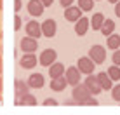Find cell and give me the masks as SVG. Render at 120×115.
Returning a JSON list of instances; mask_svg holds the SVG:
<instances>
[{"label": "cell", "mask_w": 120, "mask_h": 115, "mask_svg": "<svg viewBox=\"0 0 120 115\" xmlns=\"http://www.w3.org/2000/svg\"><path fill=\"white\" fill-rule=\"evenodd\" d=\"M89 96H92V94L89 92V89L85 87V84H77V85H73V91H71V98L75 100V103L77 105H84V101L87 100Z\"/></svg>", "instance_id": "cell-1"}, {"label": "cell", "mask_w": 120, "mask_h": 115, "mask_svg": "<svg viewBox=\"0 0 120 115\" xmlns=\"http://www.w3.org/2000/svg\"><path fill=\"white\" fill-rule=\"evenodd\" d=\"M84 84H85V87L89 89V92L92 94V96H98L99 92L103 91V87H101V84H99V80H98V77L94 75V73H89L87 77H85V80H84Z\"/></svg>", "instance_id": "cell-2"}, {"label": "cell", "mask_w": 120, "mask_h": 115, "mask_svg": "<svg viewBox=\"0 0 120 115\" xmlns=\"http://www.w3.org/2000/svg\"><path fill=\"white\" fill-rule=\"evenodd\" d=\"M89 58L94 61L96 65H101V63H105V59H106V49L103 47V46H92L89 49Z\"/></svg>", "instance_id": "cell-3"}, {"label": "cell", "mask_w": 120, "mask_h": 115, "mask_svg": "<svg viewBox=\"0 0 120 115\" xmlns=\"http://www.w3.org/2000/svg\"><path fill=\"white\" fill-rule=\"evenodd\" d=\"M64 77L68 80V85H77L82 82V72L78 70V66H68L64 70Z\"/></svg>", "instance_id": "cell-4"}, {"label": "cell", "mask_w": 120, "mask_h": 115, "mask_svg": "<svg viewBox=\"0 0 120 115\" xmlns=\"http://www.w3.org/2000/svg\"><path fill=\"white\" fill-rule=\"evenodd\" d=\"M19 47H21L23 52H37V49H38V38H33V37L26 35L21 38Z\"/></svg>", "instance_id": "cell-5"}, {"label": "cell", "mask_w": 120, "mask_h": 115, "mask_svg": "<svg viewBox=\"0 0 120 115\" xmlns=\"http://www.w3.org/2000/svg\"><path fill=\"white\" fill-rule=\"evenodd\" d=\"M56 58H57V52L54 51V49H45V51H42V54L38 56V63L42 65V66L49 68L56 61Z\"/></svg>", "instance_id": "cell-6"}, {"label": "cell", "mask_w": 120, "mask_h": 115, "mask_svg": "<svg viewBox=\"0 0 120 115\" xmlns=\"http://www.w3.org/2000/svg\"><path fill=\"white\" fill-rule=\"evenodd\" d=\"M77 66H78V70H80L82 73L89 75V73H92V72H94V68H96V63H94V61L90 59L89 56H84V58H80V59H78Z\"/></svg>", "instance_id": "cell-7"}, {"label": "cell", "mask_w": 120, "mask_h": 115, "mask_svg": "<svg viewBox=\"0 0 120 115\" xmlns=\"http://www.w3.org/2000/svg\"><path fill=\"white\" fill-rule=\"evenodd\" d=\"M82 11L78 5H70V7H66L64 9V19L66 21H70V23H75L78 21V19L82 18Z\"/></svg>", "instance_id": "cell-8"}, {"label": "cell", "mask_w": 120, "mask_h": 115, "mask_svg": "<svg viewBox=\"0 0 120 115\" xmlns=\"http://www.w3.org/2000/svg\"><path fill=\"white\" fill-rule=\"evenodd\" d=\"M40 26H42V35L47 37V38H52L57 31V24H56L54 19H45Z\"/></svg>", "instance_id": "cell-9"}, {"label": "cell", "mask_w": 120, "mask_h": 115, "mask_svg": "<svg viewBox=\"0 0 120 115\" xmlns=\"http://www.w3.org/2000/svg\"><path fill=\"white\" fill-rule=\"evenodd\" d=\"M89 28H90V19L82 16L78 21H75V26H73V30H75V33H77L78 37H84V35L89 31Z\"/></svg>", "instance_id": "cell-10"}, {"label": "cell", "mask_w": 120, "mask_h": 115, "mask_svg": "<svg viewBox=\"0 0 120 115\" xmlns=\"http://www.w3.org/2000/svg\"><path fill=\"white\" fill-rule=\"evenodd\" d=\"M24 30H26V35L33 37V38H40V37H42V26H40V23H37L35 19L28 21L26 26H24Z\"/></svg>", "instance_id": "cell-11"}, {"label": "cell", "mask_w": 120, "mask_h": 115, "mask_svg": "<svg viewBox=\"0 0 120 115\" xmlns=\"http://www.w3.org/2000/svg\"><path fill=\"white\" fill-rule=\"evenodd\" d=\"M19 66L24 68V70H31L37 66V56L33 52H24L23 58L19 59Z\"/></svg>", "instance_id": "cell-12"}, {"label": "cell", "mask_w": 120, "mask_h": 115, "mask_svg": "<svg viewBox=\"0 0 120 115\" xmlns=\"http://www.w3.org/2000/svg\"><path fill=\"white\" fill-rule=\"evenodd\" d=\"M44 4L40 2V0H30V2L26 4V11L30 12L31 16H35V18H38V16L44 14Z\"/></svg>", "instance_id": "cell-13"}, {"label": "cell", "mask_w": 120, "mask_h": 115, "mask_svg": "<svg viewBox=\"0 0 120 115\" xmlns=\"http://www.w3.org/2000/svg\"><path fill=\"white\" fill-rule=\"evenodd\" d=\"M26 82H28V85H30V89H42L45 85V79H44L42 73H31Z\"/></svg>", "instance_id": "cell-14"}, {"label": "cell", "mask_w": 120, "mask_h": 115, "mask_svg": "<svg viewBox=\"0 0 120 115\" xmlns=\"http://www.w3.org/2000/svg\"><path fill=\"white\" fill-rule=\"evenodd\" d=\"M66 85H68V80H66L64 75L61 77H56V79H51V89L54 92H61L66 89Z\"/></svg>", "instance_id": "cell-15"}, {"label": "cell", "mask_w": 120, "mask_h": 115, "mask_svg": "<svg viewBox=\"0 0 120 115\" xmlns=\"http://www.w3.org/2000/svg\"><path fill=\"white\" fill-rule=\"evenodd\" d=\"M98 80H99V84H101V87H103V91H111V87H113V80L110 79V75L106 72H101V73H98Z\"/></svg>", "instance_id": "cell-16"}, {"label": "cell", "mask_w": 120, "mask_h": 115, "mask_svg": "<svg viewBox=\"0 0 120 115\" xmlns=\"http://www.w3.org/2000/svg\"><path fill=\"white\" fill-rule=\"evenodd\" d=\"M61 75H64V65L54 61V63L49 66V77H51V79H56V77H61Z\"/></svg>", "instance_id": "cell-17"}, {"label": "cell", "mask_w": 120, "mask_h": 115, "mask_svg": "<svg viewBox=\"0 0 120 115\" xmlns=\"http://www.w3.org/2000/svg\"><path fill=\"white\" fill-rule=\"evenodd\" d=\"M14 92H16V96L18 98H21L23 94H26V92H30V85H28V82H24V80H14Z\"/></svg>", "instance_id": "cell-18"}, {"label": "cell", "mask_w": 120, "mask_h": 115, "mask_svg": "<svg viewBox=\"0 0 120 115\" xmlns=\"http://www.w3.org/2000/svg\"><path fill=\"white\" fill-rule=\"evenodd\" d=\"M16 103H18V105H23V106H35V105H37V98L33 96L31 92H26V94H23L21 98H18V100H16Z\"/></svg>", "instance_id": "cell-19"}, {"label": "cell", "mask_w": 120, "mask_h": 115, "mask_svg": "<svg viewBox=\"0 0 120 115\" xmlns=\"http://www.w3.org/2000/svg\"><path fill=\"white\" fill-rule=\"evenodd\" d=\"M106 47L111 49V51H117V49H120V35L111 33V35L106 37Z\"/></svg>", "instance_id": "cell-20"}, {"label": "cell", "mask_w": 120, "mask_h": 115, "mask_svg": "<svg viewBox=\"0 0 120 115\" xmlns=\"http://www.w3.org/2000/svg\"><path fill=\"white\" fill-rule=\"evenodd\" d=\"M101 31L105 37H108V35H111L115 31V21L113 19H105V23H103V26H101Z\"/></svg>", "instance_id": "cell-21"}, {"label": "cell", "mask_w": 120, "mask_h": 115, "mask_svg": "<svg viewBox=\"0 0 120 115\" xmlns=\"http://www.w3.org/2000/svg\"><path fill=\"white\" fill-rule=\"evenodd\" d=\"M105 19H106V18L101 14V12H96V14L92 16V19H90V26H92V30H101Z\"/></svg>", "instance_id": "cell-22"}, {"label": "cell", "mask_w": 120, "mask_h": 115, "mask_svg": "<svg viewBox=\"0 0 120 115\" xmlns=\"http://www.w3.org/2000/svg\"><path fill=\"white\" fill-rule=\"evenodd\" d=\"M106 73L110 75V79L113 80V82H118L120 80V66H117V65H111Z\"/></svg>", "instance_id": "cell-23"}, {"label": "cell", "mask_w": 120, "mask_h": 115, "mask_svg": "<svg viewBox=\"0 0 120 115\" xmlns=\"http://www.w3.org/2000/svg\"><path fill=\"white\" fill-rule=\"evenodd\" d=\"M94 4H96V0H78V7L84 12H90L94 9Z\"/></svg>", "instance_id": "cell-24"}, {"label": "cell", "mask_w": 120, "mask_h": 115, "mask_svg": "<svg viewBox=\"0 0 120 115\" xmlns=\"http://www.w3.org/2000/svg\"><path fill=\"white\" fill-rule=\"evenodd\" d=\"M111 98H113V101L120 103V84H117V85L111 87Z\"/></svg>", "instance_id": "cell-25"}, {"label": "cell", "mask_w": 120, "mask_h": 115, "mask_svg": "<svg viewBox=\"0 0 120 115\" xmlns=\"http://www.w3.org/2000/svg\"><path fill=\"white\" fill-rule=\"evenodd\" d=\"M98 105H99V101L96 100V98H94V96H89L87 100L84 101V105H82V106H98Z\"/></svg>", "instance_id": "cell-26"}, {"label": "cell", "mask_w": 120, "mask_h": 115, "mask_svg": "<svg viewBox=\"0 0 120 115\" xmlns=\"http://www.w3.org/2000/svg\"><path fill=\"white\" fill-rule=\"evenodd\" d=\"M21 26H23V21H21V18H19V14H16L14 16V30L19 31V30H21Z\"/></svg>", "instance_id": "cell-27"}, {"label": "cell", "mask_w": 120, "mask_h": 115, "mask_svg": "<svg viewBox=\"0 0 120 115\" xmlns=\"http://www.w3.org/2000/svg\"><path fill=\"white\" fill-rule=\"evenodd\" d=\"M111 59H113V65H117V66H120V49H117V51H113V56H111Z\"/></svg>", "instance_id": "cell-28"}, {"label": "cell", "mask_w": 120, "mask_h": 115, "mask_svg": "<svg viewBox=\"0 0 120 115\" xmlns=\"http://www.w3.org/2000/svg\"><path fill=\"white\" fill-rule=\"evenodd\" d=\"M44 105H45V106H56V105H57V101L54 100V98H47V100L44 101Z\"/></svg>", "instance_id": "cell-29"}, {"label": "cell", "mask_w": 120, "mask_h": 115, "mask_svg": "<svg viewBox=\"0 0 120 115\" xmlns=\"http://www.w3.org/2000/svg\"><path fill=\"white\" fill-rule=\"evenodd\" d=\"M73 2H75V0H59V4H61V7H63V9H66V7H70V5H73Z\"/></svg>", "instance_id": "cell-30"}, {"label": "cell", "mask_w": 120, "mask_h": 115, "mask_svg": "<svg viewBox=\"0 0 120 115\" xmlns=\"http://www.w3.org/2000/svg\"><path fill=\"white\" fill-rule=\"evenodd\" d=\"M14 11L16 12L21 11V0H14Z\"/></svg>", "instance_id": "cell-31"}, {"label": "cell", "mask_w": 120, "mask_h": 115, "mask_svg": "<svg viewBox=\"0 0 120 115\" xmlns=\"http://www.w3.org/2000/svg\"><path fill=\"white\" fill-rule=\"evenodd\" d=\"M115 16H117V18H120V0L115 4Z\"/></svg>", "instance_id": "cell-32"}, {"label": "cell", "mask_w": 120, "mask_h": 115, "mask_svg": "<svg viewBox=\"0 0 120 115\" xmlns=\"http://www.w3.org/2000/svg\"><path fill=\"white\" fill-rule=\"evenodd\" d=\"M40 2L44 4V7H51L52 4H54V0H40Z\"/></svg>", "instance_id": "cell-33"}, {"label": "cell", "mask_w": 120, "mask_h": 115, "mask_svg": "<svg viewBox=\"0 0 120 115\" xmlns=\"http://www.w3.org/2000/svg\"><path fill=\"white\" fill-rule=\"evenodd\" d=\"M64 105H66V106H71V105H77V103H75V100L71 98V100H66V101H64Z\"/></svg>", "instance_id": "cell-34"}, {"label": "cell", "mask_w": 120, "mask_h": 115, "mask_svg": "<svg viewBox=\"0 0 120 115\" xmlns=\"http://www.w3.org/2000/svg\"><path fill=\"white\" fill-rule=\"evenodd\" d=\"M108 2H110V4H113V5H115V4H117L118 0H108Z\"/></svg>", "instance_id": "cell-35"}, {"label": "cell", "mask_w": 120, "mask_h": 115, "mask_svg": "<svg viewBox=\"0 0 120 115\" xmlns=\"http://www.w3.org/2000/svg\"><path fill=\"white\" fill-rule=\"evenodd\" d=\"M0 96H2V79H0Z\"/></svg>", "instance_id": "cell-36"}, {"label": "cell", "mask_w": 120, "mask_h": 115, "mask_svg": "<svg viewBox=\"0 0 120 115\" xmlns=\"http://www.w3.org/2000/svg\"><path fill=\"white\" fill-rule=\"evenodd\" d=\"M2 7H4V2H2V0H0V11H2Z\"/></svg>", "instance_id": "cell-37"}, {"label": "cell", "mask_w": 120, "mask_h": 115, "mask_svg": "<svg viewBox=\"0 0 120 115\" xmlns=\"http://www.w3.org/2000/svg\"><path fill=\"white\" fill-rule=\"evenodd\" d=\"M0 72H2V58H0Z\"/></svg>", "instance_id": "cell-38"}]
</instances>
